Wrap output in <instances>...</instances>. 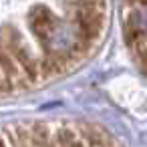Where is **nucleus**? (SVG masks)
I'll list each match as a JSON object with an SVG mask.
<instances>
[{"instance_id": "1", "label": "nucleus", "mask_w": 147, "mask_h": 147, "mask_svg": "<svg viewBox=\"0 0 147 147\" xmlns=\"http://www.w3.org/2000/svg\"><path fill=\"white\" fill-rule=\"evenodd\" d=\"M28 26H30V30L38 36V40L45 45V42H47V38L57 30L59 20H57V18H53V16H51V12H49L45 6H36V8H32V12H30Z\"/></svg>"}]
</instances>
